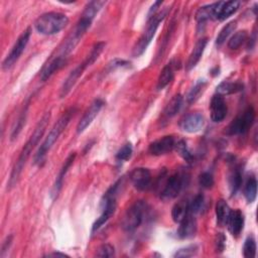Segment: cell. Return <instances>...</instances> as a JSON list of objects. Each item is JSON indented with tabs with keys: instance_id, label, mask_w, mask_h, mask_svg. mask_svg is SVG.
<instances>
[{
	"instance_id": "29",
	"label": "cell",
	"mask_w": 258,
	"mask_h": 258,
	"mask_svg": "<svg viewBox=\"0 0 258 258\" xmlns=\"http://www.w3.org/2000/svg\"><path fill=\"white\" fill-rule=\"evenodd\" d=\"M27 109H28V104L25 105V107L23 108V110L21 111L20 115L18 116L16 122L14 123L13 127H12V130H11V134H10V139L14 140L17 138V136L19 135V133L21 132L22 128L25 124L26 121V116H27Z\"/></svg>"
},
{
	"instance_id": "30",
	"label": "cell",
	"mask_w": 258,
	"mask_h": 258,
	"mask_svg": "<svg viewBox=\"0 0 258 258\" xmlns=\"http://www.w3.org/2000/svg\"><path fill=\"white\" fill-rule=\"evenodd\" d=\"M236 27H237V22L234 21V20L226 24L221 29V31L219 32V35H218V37L216 39V45L217 46H222L226 41H227V39L231 36L232 32H234Z\"/></svg>"
},
{
	"instance_id": "16",
	"label": "cell",
	"mask_w": 258,
	"mask_h": 258,
	"mask_svg": "<svg viewBox=\"0 0 258 258\" xmlns=\"http://www.w3.org/2000/svg\"><path fill=\"white\" fill-rule=\"evenodd\" d=\"M198 230V224L195 215L189 214L181 223L178 230V236L181 239H189L196 235Z\"/></svg>"
},
{
	"instance_id": "37",
	"label": "cell",
	"mask_w": 258,
	"mask_h": 258,
	"mask_svg": "<svg viewBox=\"0 0 258 258\" xmlns=\"http://www.w3.org/2000/svg\"><path fill=\"white\" fill-rule=\"evenodd\" d=\"M133 148L131 143H126L124 144L116 153V159L118 161H126L132 156Z\"/></svg>"
},
{
	"instance_id": "9",
	"label": "cell",
	"mask_w": 258,
	"mask_h": 258,
	"mask_svg": "<svg viewBox=\"0 0 258 258\" xmlns=\"http://www.w3.org/2000/svg\"><path fill=\"white\" fill-rule=\"evenodd\" d=\"M255 119V111L253 107H248L244 113L234 119L227 128L229 135H237L246 133L252 126Z\"/></svg>"
},
{
	"instance_id": "28",
	"label": "cell",
	"mask_w": 258,
	"mask_h": 258,
	"mask_svg": "<svg viewBox=\"0 0 258 258\" xmlns=\"http://www.w3.org/2000/svg\"><path fill=\"white\" fill-rule=\"evenodd\" d=\"M257 196V181L255 178H249L244 187V197L247 203L251 204L255 201Z\"/></svg>"
},
{
	"instance_id": "32",
	"label": "cell",
	"mask_w": 258,
	"mask_h": 258,
	"mask_svg": "<svg viewBox=\"0 0 258 258\" xmlns=\"http://www.w3.org/2000/svg\"><path fill=\"white\" fill-rule=\"evenodd\" d=\"M246 40H247V31L246 30L238 31L230 39L228 43V47L231 50H237L246 42Z\"/></svg>"
},
{
	"instance_id": "23",
	"label": "cell",
	"mask_w": 258,
	"mask_h": 258,
	"mask_svg": "<svg viewBox=\"0 0 258 258\" xmlns=\"http://www.w3.org/2000/svg\"><path fill=\"white\" fill-rule=\"evenodd\" d=\"M175 75V69L173 63L168 64L167 66L161 70L159 77L157 79V84H156V89L157 90H163L165 89L174 79Z\"/></svg>"
},
{
	"instance_id": "45",
	"label": "cell",
	"mask_w": 258,
	"mask_h": 258,
	"mask_svg": "<svg viewBox=\"0 0 258 258\" xmlns=\"http://www.w3.org/2000/svg\"><path fill=\"white\" fill-rule=\"evenodd\" d=\"M46 257H69L67 254L64 253H60V252H54V253H50L47 254Z\"/></svg>"
},
{
	"instance_id": "35",
	"label": "cell",
	"mask_w": 258,
	"mask_h": 258,
	"mask_svg": "<svg viewBox=\"0 0 258 258\" xmlns=\"http://www.w3.org/2000/svg\"><path fill=\"white\" fill-rule=\"evenodd\" d=\"M175 148L178 151V153L185 160H187L188 163H191V161L193 160V154H192L191 150L189 149V146H188V144H187V142L185 140H180V141L176 142Z\"/></svg>"
},
{
	"instance_id": "13",
	"label": "cell",
	"mask_w": 258,
	"mask_h": 258,
	"mask_svg": "<svg viewBox=\"0 0 258 258\" xmlns=\"http://www.w3.org/2000/svg\"><path fill=\"white\" fill-rule=\"evenodd\" d=\"M129 178H130V181L134 188L138 191H146L151 186L152 177L150 172L145 168L134 169L130 173Z\"/></svg>"
},
{
	"instance_id": "36",
	"label": "cell",
	"mask_w": 258,
	"mask_h": 258,
	"mask_svg": "<svg viewBox=\"0 0 258 258\" xmlns=\"http://www.w3.org/2000/svg\"><path fill=\"white\" fill-rule=\"evenodd\" d=\"M241 185H242V173L240 169H236L230 178V188H231L232 195H235V194L238 192V190L241 188Z\"/></svg>"
},
{
	"instance_id": "24",
	"label": "cell",
	"mask_w": 258,
	"mask_h": 258,
	"mask_svg": "<svg viewBox=\"0 0 258 258\" xmlns=\"http://www.w3.org/2000/svg\"><path fill=\"white\" fill-rule=\"evenodd\" d=\"M231 210L228 206V204L226 203L224 200H219L216 204V218H217V223L222 227V226L226 225L229 217Z\"/></svg>"
},
{
	"instance_id": "31",
	"label": "cell",
	"mask_w": 258,
	"mask_h": 258,
	"mask_svg": "<svg viewBox=\"0 0 258 258\" xmlns=\"http://www.w3.org/2000/svg\"><path fill=\"white\" fill-rule=\"evenodd\" d=\"M204 207H205V197L202 195V194H199V195H197L189 203L190 214L196 216L197 214L202 212Z\"/></svg>"
},
{
	"instance_id": "40",
	"label": "cell",
	"mask_w": 258,
	"mask_h": 258,
	"mask_svg": "<svg viewBox=\"0 0 258 258\" xmlns=\"http://www.w3.org/2000/svg\"><path fill=\"white\" fill-rule=\"evenodd\" d=\"M115 255V249L110 244L101 245L96 252L97 257H113Z\"/></svg>"
},
{
	"instance_id": "4",
	"label": "cell",
	"mask_w": 258,
	"mask_h": 258,
	"mask_svg": "<svg viewBox=\"0 0 258 258\" xmlns=\"http://www.w3.org/2000/svg\"><path fill=\"white\" fill-rule=\"evenodd\" d=\"M69 24V18L61 12H47L38 17L35 22L36 29L42 35L53 36L59 34Z\"/></svg>"
},
{
	"instance_id": "33",
	"label": "cell",
	"mask_w": 258,
	"mask_h": 258,
	"mask_svg": "<svg viewBox=\"0 0 258 258\" xmlns=\"http://www.w3.org/2000/svg\"><path fill=\"white\" fill-rule=\"evenodd\" d=\"M205 85H206V82L204 80L199 81L195 86L191 89V91L189 92V94L187 96V100L189 103L195 102L199 98V96L201 95V93L203 92V90L205 88Z\"/></svg>"
},
{
	"instance_id": "42",
	"label": "cell",
	"mask_w": 258,
	"mask_h": 258,
	"mask_svg": "<svg viewBox=\"0 0 258 258\" xmlns=\"http://www.w3.org/2000/svg\"><path fill=\"white\" fill-rule=\"evenodd\" d=\"M215 244H216V252L221 253L224 251L225 245H226V238L222 233H218Z\"/></svg>"
},
{
	"instance_id": "19",
	"label": "cell",
	"mask_w": 258,
	"mask_h": 258,
	"mask_svg": "<svg viewBox=\"0 0 258 258\" xmlns=\"http://www.w3.org/2000/svg\"><path fill=\"white\" fill-rule=\"evenodd\" d=\"M244 215L240 210H231L227 223L226 225L228 226V230L229 232L234 236V237H238L244 227Z\"/></svg>"
},
{
	"instance_id": "18",
	"label": "cell",
	"mask_w": 258,
	"mask_h": 258,
	"mask_svg": "<svg viewBox=\"0 0 258 258\" xmlns=\"http://www.w3.org/2000/svg\"><path fill=\"white\" fill-rule=\"evenodd\" d=\"M101 206H102V213L99 216V218H97V220L94 222L92 226V233L99 230L102 226L114 215L117 207L116 200H111L105 203H101Z\"/></svg>"
},
{
	"instance_id": "11",
	"label": "cell",
	"mask_w": 258,
	"mask_h": 258,
	"mask_svg": "<svg viewBox=\"0 0 258 258\" xmlns=\"http://www.w3.org/2000/svg\"><path fill=\"white\" fill-rule=\"evenodd\" d=\"M210 111H211V119L213 122H222L226 116H227L228 107L226 104L225 99L223 96L219 94H215L210 103Z\"/></svg>"
},
{
	"instance_id": "22",
	"label": "cell",
	"mask_w": 258,
	"mask_h": 258,
	"mask_svg": "<svg viewBox=\"0 0 258 258\" xmlns=\"http://www.w3.org/2000/svg\"><path fill=\"white\" fill-rule=\"evenodd\" d=\"M241 6L240 1H236V0H232V1H223L222 6L218 10L216 14V19L223 21L225 19H227L231 15H233Z\"/></svg>"
},
{
	"instance_id": "1",
	"label": "cell",
	"mask_w": 258,
	"mask_h": 258,
	"mask_svg": "<svg viewBox=\"0 0 258 258\" xmlns=\"http://www.w3.org/2000/svg\"><path fill=\"white\" fill-rule=\"evenodd\" d=\"M51 119V112H48L46 113L42 119L39 121L34 133L31 134V136L29 137V139L27 140V142L24 144L15 165L13 166V169L11 171V174H10V177H9V180H8V183H7V189L8 190H11L13 187L16 186L22 172H23V169L26 165V161L28 160V158L30 157V154L32 152V150H34L36 148V146L40 143L42 137L44 136V133L46 131V129L48 127V124H49V121Z\"/></svg>"
},
{
	"instance_id": "5",
	"label": "cell",
	"mask_w": 258,
	"mask_h": 258,
	"mask_svg": "<svg viewBox=\"0 0 258 258\" xmlns=\"http://www.w3.org/2000/svg\"><path fill=\"white\" fill-rule=\"evenodd\" d=\"M168 14V9H164L163 11H159L156 14H154L152 17L148 19V24L145 29V31L138 40V42L135 44L133 51H132V56L134 58L140 57L147 49V47L150 45L152 39L155 36V32L159 26V23L163 21Z\"/></svg>"
},
{
	"instance_id": "10",
	"label": "cell",
	"mask_w": 258,
	"mask_h": 258,
	"mask_svg": "<svg viewBox=\"0 0 258 258\" xmlns=\"http://www.w3.org/2000/svg\"><path fill=\"white\" fill-rule=\"evenodd\" d=\"M104 106V101L102 99H96L92 102V104L88 107L86 112L84 113L83 117L79 121L77 125V133L81 134L83 133L86 129L91 125V123L94 121L96 116L99 114L102 107Z\"/></svg>"
},
{
	"instance_id": "20",
	"label": "cell",
	"mask_w": 258,
	"mask_h": 258,
	"mask_svg": "<svg viewBox=\"0 0 258 258\" xmlns=\"http://www.w3.org/2000/svg\"><path fill=\"white\" fill-rule=\"evenodd\" d=\"M207 44H208V39L204 38V39L199 40L197 42V44L195 45V47H194V49H193V51H192V53L189 57V60L186 64V70L188 72L197 66V64L199 63V61L201 60V58L204 54V51L207 47Z\"/></svg>"
},
{
	"instance_id": "7",
	"label": "cell",
	"mask_w": 258,
	"mask_h": 258,
	"mask_svg": "<svg viewBox=\"0 0 258 258\" xmlns=\"http://www.w3.org/2000/svg\"><path fill=\"white\" fill-rule=\"evenodd\" d=\"M189 181L190 175L187 172H176L166 182L164 189L160 192V198L163 200H172L177 198L185 187H187Z\"/></svg>"
},
{
	"instance_id": "14",
	"label": "cell",
	"mask_w": 258,
	"mask_h": 258,
	"mask_svg": "<svg viewBox=\"0 0 258 258\" xmlns=\"http://www.w3.org/2000/svg\"><path fill=\"white\" fill-rule=\"evenodd\" d=\"M176 139L173 136H165L160 139H157L149 144L148 151L151 155L160 156L167 154L175 149Z\"/></svg>"
},
{
	"instance_id": "34",
	"label": "cell",
	"mask_w": 258,
	"mask_h": 258,
	"mask_svg": "<svg viewBox=\"0 0 258 258\" xmlns=\"http://www.w3.org/2000/svg\"><path fill=\"white\" fill-rule=\"evenodd\" d=\"M243 256L246 258H253L256 256V241L253 236H249L243 246Z\"/></svg>"
},
{
	"instance_id": "44",
	"label": "cell",
	"mask_w": 258,
	"mask_h": 258,
	"mask_svg": "<svg viewBox=\"0 0 258 258\" xmlns=\"http://www.w3.org/2000/svg\"><path fill=\"white\" fill-rule=\"evenodd\" d=\"M161 4H163V2H161V1H156V2L153 3V5L150 7L149 12H148V19H149L150 17H152L154 14H156V11H157L158 7H159Z\"/></svg>"
},
{
	"instance_id": "39",
	"label": "cell",
	"mask_w": 258,
	"mask_h": 258,
	"mask_svg": "<svg viewBox=\"0 0 258 258\" xmlns=\"http://www.w3.org/2000/svg\"><path fill=\"white\" fill-rule=\"evenodd\" d=\"M199 184L204 189H211L214 186V178L211 173H202L199 177Z\"/></svg>"
},
{
	"instance_id": "2",
	"label": "cell",
	"mask_w": 258,
	"mask_h": 258,
	"mask_svg": "<svg viewBox=\"0 0 258 258\" xmlns=\"http://www.w3.org/2000/svg\"><path fill=\"white\" fill-rule=\"evenodd\" d=\"M74 114H75V109L70 108L66 112H64L59 118V120L55 123V125L51 129V131L49 132V134L46 137V139L44 140V142L41 144L39 150L37 151V153L34 157V164L35 165L40 166V167L43 166V164L45 163V159H46L48 152L51 150L53 145L59 139V137L63 133V131L67 128V126L69 125V123H70L71 119L73 118Z\"/></svg>"
},
{
	"instance_id": "15",
	"label": "cell",
	"mask_w": 258,
	"mask_h": 258,
	"mask_svg": "<svg viewBox=\"0 0 258 258\" xmlns=\"http://www.w3.org/2000/svg\"><path fill=\"white\" fill-rule=\"evenodd\" d=\"M66 64H67V58H64L59 55L53 57L43 67L41 71V80L43 82L48 81L55 73L61 70Z\"/></svg>"
},
{
	"instance_id": "25",
	"label": "cell",
	"mask_w": 258,
	"mask_h": 258,
	"mask_svg": "<svg viewBox=\"0 0 258 258\" xmlns=\"http://www.w3.org/2000/svg\"><path fill=\"white\" fill-rule=\"evenodd\" d=\"M243 90V84L239 82H222L218 87L216 88L217 94L221 96L225 95H231L238 92H241Z\"/></svg>"
},
{
	"instance_id": "12",
	"label": "cell",
	"mask_w": 258,
	"mask_h": 258,
	"mask_svg": "<svg viewBox=\"0 0 258 258\" xmlns=\"http://www.w3.org/2000/svg\"><path fill=\"white\" fill-rule=\"evenodd\" d=\"M205 125V118L200 113H192L187 115L180 123V128L187 133L199 132Z\"/></svg>"
},
{
	"instance_id": "3",
	"label": "cell",
	"mask_w": 258,
	"mask_h": 258,
	"mask_svg": "<svg viewBox=\"0 0 258 258\" xmlns=\"http://www.w3.org/2000/svg\"><path fill=\"white\" fill-rule=\"evenodd\" d=\"M105 47H106V44L103 42H99L93 46L90 54L86 57V59L81 64H79V66H77L70 73V75L63 83L61 92H60L61 98H64V97H66L71 92V90L74 88V86L76 85V83L78 82L80 77L84 74L86 69L89 68L90 66H92V64L99 59V57L102 54V52L104 51Z\"/></svg>"
},
{
	"instance_id": "38",
	"label": "cell",
	"mask_w": 258,
	"mask_h": 258,
	"mask_svg": "<svg viewBox=\"0 0 258 258\" xmlns=\"http://www.w3.org/2000/svg\"><path fill=\"white\" fill-rule=\"evenodd\" d=\"M198 253V246L197 245H190L184 248H181L177 250V252L174 254V257H193Z\"/></svg>"
},
{
	"instance_id": "8",
	"label": "cell",
	"mask_w": 258,
	"mask_h": 258,
	"mask_svg": "<svg viewBox=\"0 0 258 258\" xmlns=\"http://www.w3.org/2000/svg\"><path fill=\"white\" fill-rule=\"evenodd\" d=\"M30 36H31V28L27 27L19 36V38L17 39V41L13 45L11 51L6 56V58L4 59V61L2 63L3 70H9L13 66V64L18 61V59L20 58V56L24 52V50H25V48H26V46L29 42Z\"/></svg>"
},
{
	"instance_id": "27",
	"label": "cell",
	"mask_w": 258,
	"mask_h": 258,
	"mask_svg": "<svg viewBox=\"0 0 258 258\" xmlns=\"http://www.w3.org/2000/svg\"><path fill=\"white\" fill-rule=\"evenodd\" d=\"M184 103V98L181 94H178L173 97V99L168 103L167 107L165 108L164 114L167 118L174 117L182 108Z\"/></svg>"
},
{
	"instance_id": "6",
	"label": "cell",
	"mask_w": 258,
	"mask_h": 258,
	"mask_svg": "<svg viewBox=\"0 0 258 258\" xmlns=\"http://www.w3.org/2000/svg\"><path fill=\"white\" fill-rule=\"evenodd\" d=\"M147 205L143 201H136L125 212L121 221V227L126 232H133L142 224L146 216Z\"/></svg>"
},
{
	"instance_id": "21",
	"label": "cell",
	"mask_w": 258,
	"mask_h": 258,
	"mask_svg": "<svg viewBox=\"0 0 258 258\" xmlns=\"http://www.w3.org/2000/svg\"><path fill=\"white\" fill-rule=\"evenodd\" d=\"M222 4H223V1H220V2H215V3L200 7L196 13V20L200 24H202V23H205L209 19L216 18V14H217L218 10L220 9V7L222 6Z\"/></svg>"
},
{
	"instance_id": "43",
	"label": "cell",
	"mask_w": 258,
	"mask_h": 258,
	"mask_svg": "<svg viewBox=\"0 0 258 258\" xmlns=\"http://www.w3.org/2000/svg\"><path fill=\"white\" fill-rule=\"evenodd\" d=\"M12 241H13V236L12 235H9L5 238V240L3 241L2 243V246H1V253H0V257L3 258L5 253L9 250L11 244H12Z\"/></svg>"
},
{
	"instance_id": "41",
	"label": "cell",
	"mask_w": 258,
	"mask_h": 258,
	"mask_svg": "<svg viewBox=\"0 0 258 258\" xmlns=\"http://www.w3.org/2000/svg\"><path fill=\"white\" fill-rule=\"evenodd\" d=\"M129 64L128 62L124 61V60H119V59H115L112 62H110L108 64V72H112L118 68H122V67H127Z\"/></svg>"
},
{
	"instance_id": "26",
	"label": "cell",
	"mask_w": 258,
	"mask_h": 258,
	"mask_svg": "<svg viewBox=\"0 0 258 258\" xmlns=\"http://www.w3.org/2000/svg\"><path fill=\"white\" fill-rule=\"evenodd\" d=\"M189 203L190 202L188 201H181L174 206L172 211V217L174 222L180 224L190 214Z\"/></svg>"
},
{
	"instance_id": "17",
	"label": "cell",
	"mask_w": 258,
	"mask_h": 258,
	"mask_svg": "<svg viewBox=\"0 0 258 258\" xmlns=\"http://www.w3.org/2000/svg\"><path fill=\"white\" fill-rule=\"evenodd\" d=\"M75 157H76V153L74 152V153H71L68 156V158L64 160V165H63V167H62V169H61V171H60V173H59V175L56 179V182H55L53 189H52V192H51V197H52L53 200H55L59 196V194H60L62 187H63V184H64V177H66V175H67L69 169L71 168V166L73 165Z\"/></svg>"
}]
</instances>
